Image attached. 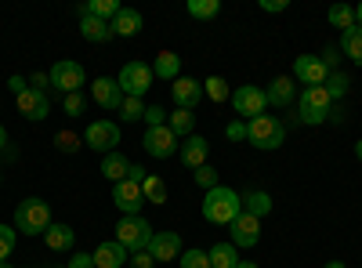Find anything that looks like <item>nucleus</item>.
<instances>
[{"label":"nucleus","instance_id":"cd10ccee","mask_svg":"<svg viewBox=\"0 0 362 268\" xmlns=\"http://www.w3.org/2000/svg\"><path fill=\"white\" fill-rule=\"evenodd\" d=\"M73 240H76V232H73L69 225H54V221H51V228L44 232V243H47L51 250H69Z\"/></svg>","mask_w":362,"mask_h":268},{"label":"nucleus","instance_id":"473e14b6","mask_svg":"<svg viewBox=\"0 0 362 268\" xmlns=\"http://www.w3.org/2000/svg\"><path fill=\"white\" fill-rule=\"evenodd\" d=\"M203 95H210V102H228V98H232V87H228L225 76H210V80L203 83Z\"/></svg>","mask_w":362,"mask_h":268},{"label":"nucleus","instance_id":"9d476101","mask_svg":"<svg viewBox=\"0 0 362 268\" xmlns=\"http://www.w3.org/2000/svg\"><path fill=\"white\" fill-rule=\"evenodd\" d=\"M83 141L87 148H95V153H116V145H119V127L112 120H95L87 131H83Z\"/></svg>","mask_w":362,"mask_h":268},{"label":"nucleus","instance_id":"6e6552de","mask_svg":"<svg viewBox=\"0 0 362 268\" xmlns=\"http://www.w3.org/2000/svg\"><path fill=\"white\" fill-rule=\"evenodd\" d=\"M232 109H235V116H247V120H254V116H264V112H268V98H264L261 87L243 83V87H235V91H232Z\"/></svg>","mask_w":362,"mask_h":268},{"label":"nucleus","instance_id":"052dcab7","mask_svg":"<svg viewBox=\"0 0 362 268\" xmlns=\"http://www.w3.org/2000/svg\"><path fill=\"white\" fill-rule=\"evenodd\" d=\"M54 268H66V264H54Z\"/></svg>","mask_w":362,"mask_h":268},{"label":"nucleus","instance_id":"20e7f679","mask_svg":"<svg viewBox=\"0 0 362 268\" xmlns=\"http://www.w3.org/2000/svg\"><path fill=\"white\" fill-rule=\"evenodd\" d=\"M15 228L25 235H44L51 228V206L37 196H29L15 206Z\"/></svg>","mask_w":362,"mask_h":268},{"label":"nucleus","instance_id":"f3484780","mask_svg":"<svg viewBox=\"0 0 362 268\" xmlns=\"http://www.w3.org/2000/svg\"><path fill=\"white\" fill-rule=\"evenodd\" d=\"M90 95H95V102L102 109H112V112H119V105H124V91H119V83L112 76H98L95 87H90Z\"/></svg>","mask_w":362,"mask_h":268},{"label":"nucleus","instance_id":"680f3d73","mask_svg":"<svg viewBox=\"0 0 362 268\" xmlns=\"http://www.w3.org/2000/svg\"><path fill=\"white\" fill-rule=\"evenodd\" d=\"M0 182H4V174H0Z\"/></svg>","mask_w":362,"mask_h":268},{"label":"nucleus","instance_id":"412c9836","mask_svg":"<svg viewBox=\"0 0 362 268\" xmlns=\"http://www.w3.org/2000/svg\"><path fill=\"white\" fill-rule=\"evenodd\" d=\"M141 25H145L141 11L124 8V11H119V15L112 18V37H138V33H141Z\"/></svg>","mask_w":362,"mask_h":268},{"label":"nucleus","instance_id":"5fc2aeb1","mask_svg":"<svg viewBox=\"0 0 362 268\" xmlns=\"http://www.w3.org/2000/svg\"><path fill=\"white\" fill-rule=\"evenodd\" d=\"M322 268H348V264H344V261H326Z\"/></svg>","mask_w":362,"mask_h":268},{"label":"nucleus","instance_id":"864d4df0","mask_svg":"<svg viewBox=\"0 0 362 268\" xmlns=\"http://www.w3.org/2000/svg\"><path fill=\"white\" fill-rule=\"evenodd\" d=\"M8 145H11V141H8V131H4V127H0V153H4V148H8Z\"/></svg>","mask_w":362,"mask_h":268},{"label":"nucleus","instance_id":"ddd939ff","mask_svg":"<svg viewBox=\"0 0 362 268\" xmlns=\"http://www.w3.org/2000/svg\"><path fill=\"white\" fill-rule=\"evenodd\" d=\"M15 102H18V112L25 116V120H47V112H51V102H47V95L44 91H33V87H25L22 95H15Z\"/></svg>","mask_w":362,"mask_h":268},{"label":"nucleus","instance_id":"a211bd4d","mask_svg":"<svg viewBox=\"0 0 362 268\" xmlns=\"http://www.w3.org/2000/svg\"><path fill=\"white\" fill-rule=\"evenodd\" d=\"M181 163L185 167H192V170H199L203 163H206V156H210V141L206 138H199V134H189L185 141H181Z\"/></svg>","mask_w":362,"mask_h":268},{"label":"nucleus","instance_id":"f704fd0d","mask_svg":"<svg viewBox=\"0 0 362 268\" xmlns=\"http://www.w3.org/2000/svg\"><path fill=\"white\" fill-rule=\"evenodd\" d=\"M189 15L192 18H218L221 15V0H189Z\"/></svg>","mask_w":362,"mask_h":268},{"label":"nucleus","instance_id":"bf43d9fd","mask_svg":"<svg viewBox=\"0 0 362 268\" xmlns=\"http://www.w3.org/2000/svg\"><path fill=\"white\" fill-rule=\"evenodd\" d=\"M0 268H11V264H8V261H0Z\"/></svg>","mask_w":362,"mask_h":268},{"label":"nucleus","instance_id":"393cba45","mask_svg":"<svg viewBox=\"0 0 362 268\" xmlns=\"http://www.w3.org/2000/svg\"><path fill=\"white\" fill-rule=\"evenodd\" d=\"M102 174L109 177L112 185H116V182H124V177L131 174V160H127L124 153H109V156L102 160Z\"/></svg>","mask_w":362,"mask_h":268},{"label":"nucleus","instance_id":"f257e3e1","mask_svg":"<svg viewBox=\"0 0 362 268\" xmlns=\"http://www.w3.org/2000/svg\"><path fill=\"white\" fill-rule=\"evenodd\" d=\"M239 214H243V199H239L235 189L218 185V189H210V192L203 196V218H206L210 225H232Z\"/></svg>","mask_w":362,"mask_h":268},{"label":"nucleus","instance_id":"4468645a","mask_svg":"<svg viewBox=\"0 0 362 268\" xmlns=\"http://www.w3.org/2000/svg\"><path fill=\"white\" fill-rule=\"evenodd\" d=\"M112 203H116L124 214H138V211H141V203H145L141 185H138V182H131V177L116 182V185H112Z\"/></svg>","mask_w":362,"mask_h":268},{"label":"nucleus","instance_id":"7c9ffc66","mask_svg":"<svg viewBox=\"0 0 362 268\" xmlns=\"http://www.w3.org/2000/svg\"><path fill=\"white\" fill-rule=\"evenodd\" d=\"M235 264H239V250L232 243L210 247V268H235Z\"/></svg>","mask_w":362,"mask_h":268},{"label":"nucleus","instance_id":"bb28decb","mask_svg":"<svg viewBox=\"0 0 362 268\" xmlns=\"http://www.w3.org/2000/svg\"><path fill=\"white\" fill-rule=\"evenodd\" d=\"M177 69H181V58L174 54V51H160L156 54V62H153V76H160V80H177Z\"/></svg>","mask_w":362,"mask_h":268},{"label":"nucleus","instance_id":"603ef678","mask_svg":"<svg viewBox=\"0 0 362 268\" xmlns=\"http://www.w3.org/2000/svg\"><path fill=\"white\" fill-rule=\"evenodd\" d=\"M344 105H334V109H329V120H334V124H344Z\"/></svg>","mask_w":362,"mask_h":268},{"label":"nucleus","instance_id":"3c124183","mask_svg":"<svg viewBox=\"0 0 362 268\" xmlns=\"http://www.w3.org/2000/svg\"><path fill=\"white\" fill-rule=\"evenodd\" d=\"M8 87H11V91H15V95H22V91H25V87H29V80H22V76H11V80H8Z\"/></svg>","mask_w":362,"mask_h":268},{"label":"nucleus","instance_id":"2eb2a0df","mask_svg":"<svg viewBox=\"0 0 362 268\" xmlns=\"http://www.w3.org/2000/svg\"><path fill=\"white\" fill-rule=\"evenodd\" d=\"M170 95H174L177 109H196V105L203 102V83L192 80V76H177V80L170 83Z\"/></svg>","mask_w":362,"mask_h":268},{"label":"nucleus","instance_id":"5701e85b","mask_svg":"<svg viewBox=\"0 0 362 268\" xmlns=\"http://www.w3.org/2000/svg\"><path fill=\"white\" fill-rule=\"evenodd\" d=\"M124 11V4L119 0H90V4H80V18L83 15H90V18H102V22H109L112 25V18Z\"/></svg>","mask_w":362,"mask_h":268},{"label":"nucleus","instance_id":"a878e982","mask_svg":"<svg viewBox=\"0 0 362 268\" xmlns=\"http://www.w3.org/2000/svg\"><path fill=\"white\" fill-rule=\"evenodd\" d=\"M167 127H170L181 141H185V138L192 134V127H196V112H192V109H174V112L167 116Z\"/></svg>","mask_w":362,"mask_h":268},{"label":"nucleus","instance_id":"8fccbe9b","mask_svg":"<svg viewBox=\"0 0 362 268\" xmlns=\"http://www.w3.org/2000/svg\"><path fill=\"white\" fill-rule=\"evenodd\" d=\"M127 177H131V182H138V185H141L145 177H148V170H145V167H138V163H131V174H127Z\"/></svg>","mask_w":362,"mask_h":268},{"label":"nucleus","instance_id":"6ab92c4d","mask_svg":"<svg viewBox=\"0 0 362 268\" xmlns=\"http://www.w3.org/2000/svg\"><path fill=\"white\" fill-rule=\"evenodd\" d=\"M293 95H297V87H293V76H276V80L268 83V91H264L268 105H276V109H286V105L293 102Z\"/></svg>","mask_w":362,"mask_h":268},{"label":"nucleus","instance_id":"79ce46f5","mask_svg":"<svg viewBox=\"0 0 362 268\" xmlns=\"http://www.w3.org/2000/svg\"><path fill=\"white\" fill-rule=\"evenodd\" d=\"M141 120H145L148 127H163V124H167V112H163V109H160V105L153 102V105L145 109V116H141Z\"/></svg>","mask_w":362,"mask_h":268},{"label":"nucleus","instance_id":"0eeeda50","mask_svg":"<svg viewBox=\"0 0 362 268\" xmlns=\"http://www.w3.org/2000/svg\"><path fill=\"white\" fill-rule=\"evenodd\" d=\"M116 83H119V91H124L127 98H141L148 87H153V66H145V62H127L124 69H119Z\"/></svg>","mask_w":362,"mask_h":268},{"label":"nucleus","instance_id":"2f4dec72","mask_svg":"<svg viewBox=\"0 0 362 268\" xmlns=\"http://www.w3.org/2000/svg\"><path fill=\"white\" fill-rule=\"evenodd\" d=\"M329 25H334V29H341V33H348V29L355 25V8H348V4H334V8H329Z\"/></svg>","mask_w":362,"mask_h":268},{"label":"nucleus","instance_id":"7ed1b4c3","mask_svg":"<svg viewBox=\"0 0 362 268\" xmlns=\"http://www.w3.org/2000/svg\"><path fill=\"white\" fill-rule=\"evenodd\" d=\"M116 243L124 247L127 254H141L153 243V225H148L141 214H124L116 225Z\"/></svg>","mask_w":362,"mask_h":268},{"label":"nucleus","instance_id":"c9c22d12","mask_svg":"<svg viewBox=\"0 0 362 268\" xmlns=\"http://www.w3.org/2000/svg\"><path fill=\"white\" fill-rule=\"evenodd\" d=\"M181 268H210V254L206 250H181Z\"/></svg>","mask_w":362,"mask_h":268},{"label":"nucleus","instance_id":"f03ea898","mask_svg":"<svg viewBox=\"0 0 362 268\" xmlns=\"http://www.w3.org/2000/svg\"><path fill=\"white\" fill-rule=\"evenodd\" d=\"M329 109H334V98L326 95V87H305L297 98V124H308V127H319L329 120Z\"/></svg>","mask_w":362,"mask_h":268},{"label":"nucleus","instance_id":"13d9d810","mask_svg":"<svg viewBox=\"0 0 362 268\" xmlns=\"http://www.w3.org/2000/svg\"><path fill=\"white\" fill-rule=\"evenodd\" d=\"M355 156H358V160H362V141H358V145H355Z\"/></svg>","mask_w":362,"mask_h":268},{"label":"nucleus","instance_id":"a18cd8bd","mask_svg":"<svg viewBox=\"0 0 362 268\" xmlns=\"http://www.w3.org/2000/svg\"><path fill=\"white\" fill-rule=\"evenodd\" d=\"M66 268H95V254H73V261Z\"/></svg>","mask_w":362,"mask_h":268},{"label":"nucleus","instance_id":"de8ad7c7","mask_svg":"<svg viewBox=\"0 0 362 268\" xmlns=\"http://www.w3.org/2000/svg\"><path fill=\"white\" fill-rule=\"evenodd\" d=\"M290 4L286 0H261V11H272V15H279V11H286Z\"/></svg>","mask_w":362,"mask_h":268},{"label":"nucleus","instance_id":"e433bc0d","mask_svg":"<svg viewBox=\"0 0 362 268\" xmlns=\"http://www.w3.org/2000/svg\"><path fill=\"white\" fill-rule=\"evenodd\" d=\"M192 177H196V185H199V189H206V192H210V189H218V170L210 167V163H203Z\"/></svg>","mask_w":362,"mask_h":268},{"label":"nucleus","instance_id":"6e6d98bb","mask_svg":"<svg viewBox=\"0 0 362 268\" xmlns=\"http://www.w3.org/2000/svg\"><path fill=\"white\" fill-rule=\"evenodd\" d=\"M355 25H358V29H362V4H358V8H355Z\"/></svg>","mask_w":362,"mask_h":268},{"label":"nucleus","instance_id":"49530a36","mask_svg":"<svg viewBox=\"0 0 362 268\" xmlns=\"http://www.w3.org/2000/svg\"><path fill=\"white\" fill-rule=\"evenodd\" d=\"M156 261H153V254H148V250H141V254H134L131 257V268H153Z\"/></svg>","mask_w":362,"mask_h":268},{"label":"nucleus","instance_id":"09e8293b","mask_svg":"<svg viewBox=\"0 0 362 268\" xmlns=\"http://www.w3.org/2000/svg\"><path fill=\"white\" fill-rule=\"evenodd\" d=\"M225 134H228L232 141H239V138H247V124H239V120H235V124H228V127H225Z\"/></svg>","mask_w":362,"mask_h":268},{"label":"nucleus","instance_id":"9b49d317","mask_svg":"<svg viewBox=\"0 0 362 268\" xmlns=\"http://www.w3.org/2000/svg\"><path fill=\"white\" fill-rule=\"evenodd\" d=\"M228 232H232V247H235V250H239V247L247 250V247H257V240H261V221L243 211V214L228 225Z\"/></svg>","mask_w":362,"mask_h":268},{"label":"nucleus","instance_id":"4d7b16f0","mask_svg":"<svg viewBox=\"0 0 362 268\" xmlns=\"http://www.w3.org/2000/svg\"><path fill=\"white\" fill-rule=\"evenodd\" d=\"M235 268H257V264H254V261H239Z\"/></svg>","mask_w":362,"mask_h":268},{"label":"nucleus","instance_id":"a19ab883","mask_svg":"<svg viewBox=\"0 0 362 268\" xmlns=\"http://www.w3.org/2000/svg\"><path fill=\"white\" fill-rule=\"evenodd\" d=\"M54 145L62 148V153H76V148H80V138H76L73 131H58V134H54Z\"/></svg>","mask_w":362,"mask_h":268},{"label":"nucleus","instance_id":"c03bdc74","mask_svg":"<svg viewBox=\"0 0 362 268\" xmlns=\"http://www.w3.org/2000/svg\"><path fill=\"white\" fill-rule=\"evenodd\" d=\"M29 87H33V91H44V95H47L51 76H47V73H33V76H29Z\"/></svg>","mask_w":362,"mask_h":268},{"label":"nucleus","instance_id":"c756f323","mask_svg":"<svg viewBox=\"0 0 362 268\" xmlns=\"http://www.w3.org/2000/svg\"><path fill=\"white\" fill-rule=\"evenodd\" d=\"M141 196L153 203V206H160V203H167V182L160 174H148L145 182H141Z\"/></svg>","mask_w":362,"mask_h":268},{"label":"nucleus","instance_id":"aec40b11","mask_svg":"<svg viewBox=\"0 0 362 268\" xmlns=\"http://www.w3.org/2000/svg\"><path fill=\"white\" fill-rule=\"evenodd\" d=\"M131 261V254L119 247L116 240L112 243H102L98 250H95V268H124Z\"/></svg>","mask_w":362,"mask_h":268},{"label":"nucleus","instance_id":"b1692460","mask_svg":"<svg viewBox=\"0 0 362 268\" xmlns=\"http://www.w3.org/2000/svg\"><path fill=\"white\" fill-rule=\"evenodd\" d=\"M239 199H243V211H247V214H254L257 221H261L264 214H272V196H268V192H261V189H250V192H243Z\"/></svg>","mask_w":362,"mask_h":268},{"label":"nucleus","instance_id":"72a5a7b5","mask_svg":"<svg viewBox=\"0 0 362 268\" xmlns=\"http://www.w3.org/2000/svg\"><path fill=\"white\" fill-rule=\"evenodd\" d=\"M322 87H326V95L334 98V102H341V98L348 95V87H351V80H348V73H329Z\"/></svg>","mask_w":362,"mask_h":268},{"label":"nucleus","instance_id":"58836bf2","mask_svg":"<svg viewBox=\"0 0 362 268\" xmlns=\"http://www.w3.org/2000/svg\"><path fill=\"white\" fill-rule=\"evenodd\" d=\"M15 232H18V228L0 225V261H8V257H11V250H15Z\"/></svg>","mask_w":362,"mask_h":268},{"label":"nucleus","instance_id":"4c0bfd02","mask_svg":"<svg viewBox=\"0 0 362 268\" xmlns=\"http://www.w3.org/2000/svg\"><path fill=\"white\" fill-rule=\"evenodd\" d=\"M119 116H124V120H141V116H145V105H141V98H127V95H124V105H119Z\"/></svg>","mask_w":362,"mask_h":268},{"label":"nucleus","instance_id":"c85d7f7f","mask_svg":"<svg viewBox=\"0 0 362 268\" xmlns=\"http://www.w3.org/2000/svg\"><path fill=\"white\" fill-rule=\"evenodd\" d=\"M341 54L351 58L355 66H362V29L358 25H351L348 33H341Z\"/></svg>","mask_w":362,"mask_h":268},{"label":"nucleus","instance_id":"39448f33","mask_svg":"<svg viewBox=\"0 0 362 268\" xmlns=\"http://www.w3.org/2000/svg\"><path fill=\"white\" fill-rule=\"evenodd\" d=\"M283 138H286V127L276 120V116H254V120L247 124V141L254 145V148H279L283 145Z\"/></svg>","mask_w":362,"mask_h":268},{"label":"nucleus","instance_id":"f8f14e48","mask_svg":"<svg viewBox=\"0 0 362 268\" xmlns=\"http://www.w3.org/2000/svg\"><path fill=\"white\" fill-rule=\"evenodd\" d=\"M293 76L305 80L308 87H322L326 76H329V69L319 62V54H297L293 58Z\"/></svg>","mask_w":362,"mask_h":268},{"label":"nucleus","instance_id":"1a4fd4ad","mask_svg":"<svg viewBox=\"0 0 362 268\" xmlns=\"http://www.w3.org/2000/svg\"><path fill=\"white\" fill-rule=\"evenodd\" d=\"M141 148H145L148 156H156V160H170L181 145H177V134H174V131L163 124V127H148V131H145Z\"/></svg>","mask_w":362,"mask_h":268},{"label":"nucleus","instance_id":"37998d69","mask_svg":"<svg viewBox=\"0 0 362 268\" xmlns=\"http://www.w3.org/2000/svg\"><path fill=\"white\" fill-rule=\"evenodd\" d=\"M319 62H322V66H326L329 73H334V66L341 62V47H326V51L319 54Z\"/></svg>","mask_w":362,"mask_h":268},{"label":"nucleus","instance_id":"ea45409f","mask_svg":"<svg viewBox=\"0 0 362 268\" xmlns=\"http://www.w3.org/2000/svg\"><path fill=\"white\" fill-rule=\"evenodd\" d=\"M62 109L69 112V116H83V109H87V98L76 91V95H62Z\"/></svg>","mask_w":362,"mask_h":268},{"label":"nucleus","instance_id":"dca6fc26","mask_svg":"<svg viewBox=\"0 0 362 268\" xmlns=\"http://www.w3.org/2000/svg\"><path fill=\"white\" fill-rule=\"evenodd\" d=\"M153 261H177L181 257V235L177 232H153V243H148Z\"/></svg>","mask_w":362,"mask_h":268},{"label":"nucleus","instance_id":"4be33fe9","mask_svg":"<svg viewBox=\"0 0 362 268\" xmlns=\"http://www.w3.org/2000/svg\"><path fill=\"white\" fill-rule=\"evenodd\" d=\"M80 33H83L87 44H109V40H112V25L102 22V18L83 15V18H80Z\"/></svg>","mask_w":362,"mask_h":268},{"label":"nucleus","instance_id":"423d86ee","mask_svg":"<svg viewBox=\"0 0 362 268\" xmlns=\"http://www.w3.org/2000/svg\"><path fill=\"white\" fill-rule=\"evenodd\" d=\"M47 76H51V87H54L58 95H76L80 87L87 83L83 66L73 62V58H62V62H54V66L47 69Z\"/></svg>","mask_w":362,"mask_h":268}]
</instances>
